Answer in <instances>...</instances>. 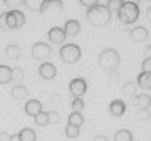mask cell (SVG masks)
<instances>
[{
	"label": "cell",
	"mask_w": 151,
	"mask_h": 141,
	"mask_svg": "<svg viewBox=\"0 0 151 141\" xmlns=\"http://www.w3.org/2000/svg\"><path fill=\"white\" fill-rule=\"evenodd\" d=\"M57 74V69L52 62H42L39 65V76L42 77L44 81H52Z\"/></svg>",
	"instance_id": "cell-9"
},
{
	"label": "cell",
	"mask_w": 151,
	"mask_h": 141,
	"mask_svg": "<svg viewBox=\"0 0 151 141\" xmlns=\"http://www.w3.org/2000/svg\"><path fill=\"white\" fill-rule=\"evenodd\" d=\"M79 133H81V128H77V126L69 124V123H67V126H65V136H67V138L74 140V138L79 136Z\"/></svg>",
	"instance_id": "cell-25"
},
{
	"label": "cell",
	"mask_w": 151,
	"mask_h": 141,
	"mask_svg": "<svg viewBox=\"0 0 151 141\" xmlns=\"http://www.w3.org/2000/svg\"><path fill=\"white\" fill-rule=\"evenodd\" d=\"M109 113H111V116H114V118H121V116L126 113V104H124V101H121V99L111 101V104H109Z\"/></svg>",
	"instance_id": "cell-13"
},
{
	"label": "cell",
	"mask_w": 151,
	"mask_h": 141,
	"mask_svg": "<svg viewBox=\"0 0 151 141\" xmlns=\"http://www.w3.org/2000/svg\"><path fill=\"white\" fill-rule=\"evenodd\" d=\"M25 24V15L19 9L0 14V27L2 29H20Z\"/></svg>",
	"instance_id": "cell-2"
},
{
	"label": "cell",
	"mask_w": 151,
	"mask_h": 141,
	"mask_svg": "<svg viewBox=\"0 0 151 141\" xmlns=\"http://www.w3.org/2000/svg\"><path fill=\"white\" fill-rule=\"evenodd\" d=\"M92 141H109V138L106 135H97V136L92 138Z\"/></svg>",
	"instance_id": "cell-35"
},
{
	"label": "cell",
	"mask_w": 151,
	"mask_h": 141,
	"mask_svg": "<svg viewBox=\"0 0 151 141\" xmlns=\"http://www.w3.org/2000/svg\"><path fill=\"white\" fill-rule=\"evenodd\" d=\"M143 2H150V0H143Z\"/></svg>",
	"instance_id": "cell-40"
},
{
	"label": "cell",
	"mask_w": 151,
	"mask_h": 141,
	"mask_svg": "<svg viewBox=\"0 0 151 141\" xmlns=\"http://www.w3.org/2000/svg\"><path fill=\"white\" fill-rule=\"evenodd\" d=\"M69 91L74 98H82L87 91V82L82 77H76L69 82Z\"/></svg>",
	"instance_id": "cell-8"
},
{
	"label": "cell",
	"mask_w": 151,
	"mask_h": 141,
	"mask_svg": "<svg viewBox=\"0 0 151 141\" xmlns=\"http://www.w3.org/2000/svg\"><path fill=\"white\" fill-rule=\"evenodd\" d=\"M150 109H136V118L139 121H148L150 119Z\"/></svg>",
	"instance_id": "cell-29"
},
{
	"label": "cell",
	"mask_w": 151,
	"mask_h": 141,
	"mask_svg": "<svg viewBox=\"0 0 151 141\" xmlns=\"http://www.w3.org/2000/svg\"><path fill=\"white\" fill-rule=\"evenodd\" d=\"M34 121H35V124L37 126L50 124V123H49V111H40L39 114H35V116H34Z\"/></svg>",
	"instance_id": "cell-22"
},
{
	"label": "cell",
	"mask_w": 151,
	"mask_h": 141,
	"mask_svg": "<svg viewBox=\"0 0 151 141\" xmlns=\"http://www.w3.org/2000/svg\"><path fill=\"white\" fill-rule=\"evenodd\" d=\"M138 86L145 91H151V72H141L138 76Z\"/></svg>",
	"instance_id": "cell-17"
},
{
	"label": "cell",
	"mask_w": 151,
	"mask_h": 141,
	"mask_svg": "<svg viewBox=\"0 0 151 141\" xmlns=\"http://www.w3.org/2000/svg\"><path fill=\"white\" fill-rule=\"evenodd\" d=\"M84 101L81 98H74L72 99V111H77V113H82L84 111Z\"/></svg>",
	"instance_id": "cell-28"
},
{
	"label": "cell",
	"mask_w": 151,
	"mask_h": 141,
	"mask_svg": "<svg viewBox=\"0 0 151 141\" xmlns=\"http://www.w3.org/2000/svg\"><path fill=\"white\" fill-rule=\"evenodd\" d=\"M123 92H124V96H129V98L136 96V84L134 82H124Z\"/></svg>",
	"instance_id": "cell-26"
},
{
	"label": "cell",
	"mask_w": 151,
	"mask_h": 141,
	"mask_svg": "<svg viewBox=\"0 0 151 141\" xmlns=\"http://www.w3.org/2000/svg\"><path fill=\"white\" fill-rule=\"evenodd\" d=\"M97 60H99V65H101L104 70L113 72V70L118 69L119 62H121V57H119L116 49H104V50H101Z\"/></svg>",
	"instance_id": "cell-4"
},
{
	"label": "cell",
	"mask_w": 151,
	"mask_h": 141,
	"mask_svg": "<svg viewBox=\"0 0 151 141\" xmlns=\"http://www.w3.org/2000/svg\"><path fill=\"white\" fill-rule=\"evenodd\" d=\"M44 2H45V0H24V5L27 7L29 10H32V12H39V10H40V7H42Z\"/></svg>",
	"instance_id": "cell-24"
},
{
	"label": "cell",
	"mask_w": 151,
	"mask_h": 141,
	"mask_svg": "<svg viewBox=\"0 0 151 141\" xmlns=\"http://www.w3.org/2000/svg\"><path fill=\"white\" fill-rule=\"evenodd\" d=\"M79 4L84 5V7H87V9H91V7H94V5L99 4V0H79Z\"/></svg>",
	"instance_id": "cell-33"
},
{
	"label": "cell",
	"mask_w": 151,
	"mask_h": 141,
	"mask_svg": "<svg viewBox=\"0 0 151 141\" xmlns=\"http://www.w3.org/2000/svg\"><path fill=\"white\" fill-rule=\"evenodd\" d=\"M5 55L9 57V59H17V57L20 55V47L15 45V44L7 45V47H5Z\"/></svg>",
	"instance_id": "cell-23"
},
{
	"label": "cell",
	"mask_w": 151,
	"mask_h": 141,
	"mask_svg": "<svg viewBox=\"0 0 151 141\" xmlns=\"http://www.w3.org/2000/svg\"><path fill=\"white\" fill-rule=\"evenodd\" d=\"M59 121H60V116L57 111H49V123L50 124H57Z\"/></svg>",
	"instance_id": "cell-30"
},
{
	"label": "cell",
	"mask_w": 151,
	"mask_h": 141,
	"mask_svg": "<svg viewBox=\"0 0 151 141\" xmlns=\"http://www.w3.org/2000/svg\"><path fill=\"white\" fill-rule=\"evenodd\" d=\"M123 2H133V4H138L139 0H123Z\"/></svg>",
	"instance_id": "cell-39"
},
{
	"label": "cell",
	"mask_w": 151,
	"mask_h": 141,
	"mask_svg": "<svg viewBox=\"0 0 151 141\" xmlns=\"http://www.w3.org/2000/svg\"><path fill=\"white\" fill-rule=\"evenodd\" d=\"M62 10H64V2L62 0H45L39 12L45 17H52V15H59Z\"/></svg>",
	"instance_id": "cell-6"
},
{
	"label": "cell",
	"mask_w": 151,
	"mask_h": 141,
	"mask_svg": "<svg viewBox=\"0 0 151 141\" xmlns=\"http://www.w3.org/2000/svg\"><path fill=\"white\" fill-rule=\"evenodd\" d=\"M64 32H65L67 37H76L77 34L81 32V24H79V20L69 19V20L65 22V25H64Z\"/></svg>",
	"instance_id": "cell-14"
},
{
	"label": "cell",
	"mask_w": 151,
	"mask_h": 141,
	"mask_svg": "<svg viewBox=\"0 0 151 141\" xmlns=\"http://www.w3.org/2000/svg\"><path fill=\"white\" fill-rule=\"evenodd\" d=\"M146 19H148V22L151 24V7L148 9V10H146Z\"/></svg>",
	"instance_id": "cell-37"
},
{
	"label": "cell",
	"mask_w": 151,
	"mask_h": 141,
	"mask_svg": "<svg viewBox=\"0 0 151 141\" xmlns=\"http://www.w3.org/2000/svg\"><path fill=\"white\" fill-rule=\"evenodd\" d=\"M10 136L12 135H9V133H4V131H2V133H0V141H10Z\"/></svg>",
	"instance_id": "cell-36"
},
{
	"label": "cell",
	"mask_w": 151,
	"mask_h": 141,
	"mask_svg": "<svg viewBox=\"0 0 151 141\" xmlns=\"http://www.w3.org/2000/svg\"><path fill=\"white\" fill-rule=\"evenodd\" d=\"M12 72H14V79L15 81H22L24 79V69L22 67H15V69H12Z\"/></svg>",
	"instance_id": "cell-31"
},
{
	"label": "cell",
	"mask_w": 151,
	"mask_h": 141,
	"mask_svg": "<svg viewBox=\"0 0 151 141\" xmlns=\"http://www.w3.org/2000/svg\"><path fill=\"white\" fill-rule=\"evenodd\" d=\"M114 141H134V138L129 129H118L114 133Z\"/></svg>",
	"instance_id": "cell-20"
},
{
	"label": "cell",
	"mask_w": 151,
	"mask_h": 141,
	"mask_svg": "<svg viewBox=\"0 0 151 141\" xmlns=\"http://www.w3.org/2000/svg\"><path fill=\"white\" fill-rule=\"evenodd\" d=\"M17 135H19L20 141H35V138H37V135H35V131L32 128H22Z\"/></svg>",
	"instance_id": "cell-18"
},
{
	"label": "cell",
	"mask_w": 151,
	"mask_h": 141,
	"mask_svg": "<svg viewBox=\"0 0 151 141\" xmlns=\"http://www.w3.org/2000/svg\"><path fill=\"white\" fill-rule=\"evenodd\" d=\"M27 94H29L27 87L22 86V84L12 87V98L15 99V101H22V99H25V98H27Z\"/></svg>",
	"instance_id": "cell-19"
},
{
	"label": "cell",
	"mask_w": 151,
	"mask_h": 141,
	"mask_svg": "<svg viewBox=\"0 0 151 141\" xmlns=\"http://www.w3.org/2000/svg\"><path fill=\"white\" fill-rule=\"evenodd\" d=\"M47 37H49V42L50 44H54V45H59V44H64L65 40V32H64V29H60V27H52V29H49V32H47Z\"/></svg>",
	"instance_id": "cell-10"
},
{
	"label": "cell",
	"mask_w": 151,
	"mask_h": 141,
	"mask_svg": "<svg viewBox=\"0 0 151 141\" xmlns=\"http://www.w3.org/2000/svg\"><path fill=\"white\" fill-rule=\"evenodd\" d=\"M141 69H143V72H151V57H150V55H148V57L143 60Z\"/></svg>",
	"instance_id": "cell-32"
},
{
	"label": "cell",
	"mask_w": 151,
	"mask_h": 141,
	"mask_svg": "<svg viewBox=\"0 0 151 141\" xmlns=\"http://www.w3.org/2000/svg\"><path fill=\"white\" fill-rule=\"evenodd\" d=\"M87 22L92 27H104L111 22V12L106 5H94L87 9Z\"/></svg>",
	"instance_id": "cell-1"
},
{
	"label": "cell",
	"mask_w": 151,
	"mask_h": 141,
	"mask_svg": "<svg viewBox=\"0 0 151 141\" xmlns=\"http://www.w3.org/2000/svg\"><path fill=\"white\" fill-rule=\"evenodd\" d=\"M131 39L134 40V42L141 44V42H146L148 37H150V32H148V29L143 27V25H138V27H133L129 32Z\"/></svg>",
	"instance_id": "cell-11"
},
{
	"label": "cell",
	"mask_w": 151,
	"mask_h": 141,
	"mask_svg": "<svg viewBox=\"0 0 151 141\" xmlns=\"http://www.w3.org/2000/svg\"><path fill=\"white\" fill-rule=\"evenodd\" d=\"M124 2L123 0H108V4H106V7L109 9V12L113 14V12H116L118 14V10L121 9V5H123Z\"/></svg>",
	"instance_id": "cell-27"
},
{
	"label": "cell",
	"mask_w": 151,
	"mask_h": 141,
	"mask_svg": "<svg viewBox=\"0 0 151 141\" xmlns=\"http://www.w3.org/2000/svg\"><path fill=\"white\" fill-rule=\"evenodd\" d=\"M60 54V59L64 60L65 64H76L77 60L81 59V47L77 45V44H64L59 50Z\"/></svg>",
	"instance_id": "cell-5"
},
{
	"label": "cell",
	"mask_w": 151,
	"mask_h": 141,
	"mask_svg": "<svg viewBox=\"0 0 151 141\" xmlns=\"http://www.w3.org/2000/svg\"><path fill=\"white\" fill-rule=\"evenodd\" d=\"M14 79V72H12V67L2 64L0 65V84H9V82Z\"/></svg>",
	"instance_id": "cell-16"
},
{
	"label": "cell",
	"mask_w": 151,
	"mask_h": 141,
	"mask_svg": "<svg viewBox=\"0 0 151 141\" xmlns=\"http://www.w3.org/2000/svg\"><path fill=\"white\" fill-rule=\"evenodd\" d=\"M133 106H134L136 109H150V106H151V96H150V94H146V92L133 96Z\"/></svg>",
	"instance_id": "cell-12"
},
{
	"label": "cell",
	"mask_w": 151,
	"mask_h": 141,
	"mask_svg": "<svg viewBox=\"0 0 151 141\" xmlns=\"http://www.w3.org/2000/svg\"><path fill=\"white\" fill-rule=\"evenodd\" d=\"M52 54V47L47 42H35L32 45V57L39 60H45Z\"/></svg>",
	"instance_id": "cell-7"
},
{
	"label": "cell",
	"mask_w": 151,
	"mask_h": 141,
	"mask_svg": "<svg viewBox=\"0 0 151 141\" xmlns=\"http://www.w3.org/2000/svg\"><path fill=\"white\" fill-rule=\"evenodd\" d=\"M10 141H20V140H19V135H12L10 136Z\"/></svg>",
	"instance_id": "cell-38"
},
{
	"label": "cell",
	"mask_w": 151,
	"mask_h": 141,
	"mask_svg": "<svg viewBox=\"0 0 151 141\" xmlns=\"http://www.w3.org/2000/svg\"><path fill=\"white\" fill-rule=\"evenodd\" d=\"M42 111V103L39 101V99H30V101H27L25 103V114L27 116H35V114H39Z\"/></svg>",
	"instance_id": "cell-15"
},
{
	"label": "cell",
	"mask_w": 151,
	"mask_h": 141,
	"mask_svg": "<svg viewBox=\"0 0 151 141\" xmlns=\"http://www.w3.org/2000/svg\"><path fill=\"white\" fill-rule=\"evenodd\" d=\"M67 121H69V124H74V126H77V128H81V126L84 124V116H82V113L72 111V113L69 114Z\"/></svg>",
	"instance_id": "cell-21"
},
{
	"label": "cell",
	"mask_w": 151,
	"mask_h": 141,
	"mask_svg": "<svg viewBox=\"0 0 151 141\" xmlns=\"http://www.w3.org/2000/svg\"><path fill=\"white\" fill-rule=\"evenodd\" d=\"M138 17H139V7H138V4H133V2H124L118 10V19L124 25L134 24Z\"/></svg>",
	"instance_id": "cell-3"
},
{
	"label": "cell",
	"mask_w": 151,
	"mask_h": 141,
	"mask_svg": "<svg viewBox=\"0 0 151 141\" xmlns=\"http://www.w3.org/2000/svg\"><path fill=\"white\" fill-rule=\"evenodd\" d=\"M4 4L7 7H19L20 4H24V0H4Z\"/></svg>",
	"instance_id": "cell-34"
}]
</instances>
